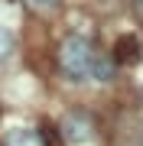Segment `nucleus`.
<instances>
[{
    "label": "nucleus",
    "instance_id": "39448f33",
    "mask_svg": "<svg viewBox=\"0 0 143 146\" xmlns=\"http://www.w3.org/2000/svg\"><path fill=\"white\" fill-rule=\"evenodd\" d=\"M111 75H114V65L107 62V58H98V62H94V75H91V78H98V81H107Z\"/></svg>",
    "mask_w": 143,
    "mask_h": 146
},
{
    "label": "nucleus",
    "instance_id": "f257e3e1",
    "mask_svg": "<svg viewBox=\"0 0 143 146\" xmlns=\"http://www.w3.org/2000/svg\"><path fill=\"white\" fill-rule=\"evenodd\" d=\"M94 62H98V52L91 46V39L78 36V33L62 39V46H59V68H62V75L69 81L91 78L94 75Z\"/></svg>",
    "mask_w": 143,
    "mask_h": 146
},
{
    "label": "nucleus",
    "instance_id": "f03ea898",
    "mask_svg": "<svg viewBox=\"0 0 143 146\" xmlns=\"http://www.w3.org/2000/svg\"><path fill=\"white\" fill-rule=\"evenodd\" d=\"M62 136L72 146L91 143L94 140V120L88 114H81V110H72V114H65V120H62Z\"/></svg>",
    "mask_w": 143,
    "mask_h": 146
},
{
    "label": "nucleus",
    "instance_id": "423d86ee",
    "mask_svg": "<svg viewBox=\"0 0 143 146\" xmlns=\"http://www.w3.org/2000/svg\"><path fill=\"white\" fill-rule=\"evenodd\" d=\"M26 3L33 7V10H39V13H49V10L59 7V0H26Z\"/></svg>",
    "mask_w": 143,
    "mask_h": 146
},
{
    "label": "nucleus",
    "instance_id": "7ed1b4c3",
    "mask_svg": "<svg viewBox=\"0 0 143 146\" xmlns=\"http://www.w3.org/2000/svg\"><path fill=\"white\" fill-rule=\"evenodd\" d=\"M3 146H46V140L33 127H16V130H10L3 136Z\"/></svg>",
    "mask_w": 143,
    "mask_h": 146
},
{
    "label": "nucleus",
    "instance_id": "20e7f679",
    "mask_svg": "<svg viewBox=\"0 0 143 146\" xmlns=\"http://www.w3.org/2000/svg\"><path fill=\"white\" fill-rule=\"evenodd\" d=\"M10 52H13V33L7 26H0V62H7Z\"/></svg>",
    "mask_w": 143,
    "mask_h": 146
}]
</instances>
